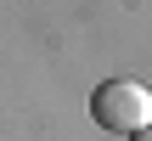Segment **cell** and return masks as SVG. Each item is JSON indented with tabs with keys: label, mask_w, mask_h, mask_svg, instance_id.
<instances>
[{
	"label": "cell",
	"mask_w": 152,
	"mask_h": 141,
	"mask_svg": "<svg viewBox=\"0 0 152 141\" xmlns=\"http://www.w3.org/2000/svg\"><path fill=\"white\" fill-rule=\"evenodd\" d=\"M130 141H152V124H147V130H135V136H130Z\"/></svg>",
	"instance_id": "2"
},
{
	"label": "cell",
	"mask_w": 152,
	"mask_h": 141,
	"mask_svg": "<svg viewBox=\"0 0 152 141\" xmlns=\"http://www.w3.org/2000/svg\"><path fill=\"white\" fill-rule=\"evenodd\" d=\"M90 119L102 130H118V136H135L152 124V90L141 79H107L90 90Z\"/></svg>",
	"instance_id": "1"
}]
</instances>
